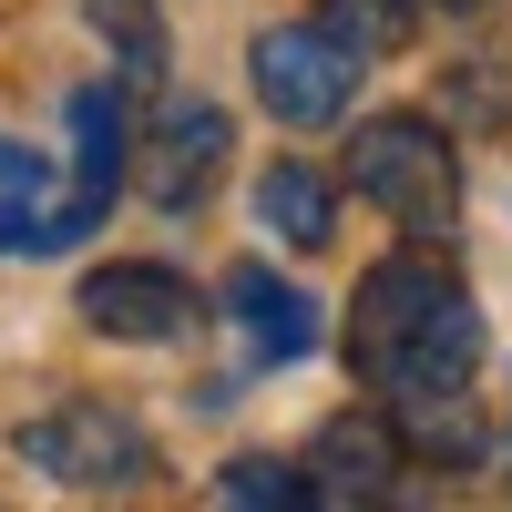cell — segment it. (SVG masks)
<instances>
[{"mask_svg":"<svg viewBox=\"0 0 512 512\" xmlns=\"http://www.w3.org/2000/svg\"><path fill=\"white\" fill-rule=\"evenodd\" d=\"M256 93H267L277 123H338L359 93V52H338L318 21H287L256 41Z\"/></svg>","mask_w":512,"mask_h":512,"instance_id":"277c9868","label":"cell"},{"mask_svg":"<svg viewBox=\"0 0 512 512\" xmlns=\"http://www.w3.org/2000/svg\"><path fill=\"white\" fill-rule=\"evenodd\" d=\"M226 308H236V328L256 338V359H308V349H318V308H308L287 277H267V267H236V277H226Z\"/></svg>","mask_w":512,"mask_h":512,"instance_id":"ba28073f","label":"cell"},{"mask_svg":"<svg viewBox=\"0 0 512 512\" xmlns=\"http://www.w3.org/2000/svg\"><path fill=\"white\" fill-rule=\"evenodd\" d=\"M451 11H482V0H451Z\"/></svg>","mask_w":512,"mask_h":512,"instance_id":"4fadbf2b","label":"cell"},{"mask_svg":"<svg viewBox=\"0 0 512 512\" xmlns=\"http://www.w3.org/2000/svg\"><path fill=\"white\" fill-rule=\"evenodd\" d=\"M256 216H267L287 246H328V226H338V185L318 175V164H267V175H256Z\"/></svg>","mask_w":512,"mask_h":512,"instance_id":"9c48e42d","label":"cell"},{"mask_svg":"<svg viewBox=\"0 0 512 512\" xmlns=\"http://www.w3.org/2000/svg\"><path fill=\"white\" fill-rule=\"evenodd\" d=\"M82 328H103V338H185L195 328V287L175 267H144V256H123V267H93L82 277Z\"/></svg>","mask_w":512,"mask_h":512,"instance_id":"5b68a950","label":"cell"},{"mask_svg":"<svg viewBox=\"0 0 512 512\" xmlns=\"http://www.w3.org/2000/svg\"><path fill=\"white\" fill-rule=\"evenodd\" d=\"M82 21L113 41V62L134 82H164V11L154 0H82Z\"/></svg>","mask_w":512,"mask_h":512,"instance_id":"30bf717a","label":"cell"},{"mask_svg":"<svg viewBox=\"0 0 512 512\" xmlns=\"http://www.w3.org/2000/svg\"><path fill=\"white\" fill-rule=\"evenodd\" d=\"M349 185H359L390 226H410V236H441V226L461 216L451 144H441V123H420V113H379V123H359V144H349Z\"/></svg>","mask_w":512,"mask_h":512,"instance_id":"7a4b0ae2","label":"cell"},{"mask_svg":"<svg viewBox=\"0 0 512 512\" xmlns=\"http://www.w3.org/2000/svg\"><path fill=\"white\" fill-rule=\"evenodd\" d=\"M216 164H226V113L216 103H175L154 123V154H144V195L164 205V216H185V205L216 185Z\"/></svg>","mask_w":512,"mask_h":512,"instance_id":"52a82bcc","label":"cell"},{"mask_svg":"<svg viewBox=\"0 0 512 512\" xmlns=\"http://www.w3.org/2000/svg\"><path fill=\"white\" fill-rule=\"evenodd\" d=\"M216 492H226V502H277V512H297V502H308V472H287V461H226Z\"/></svg>","mask_w":512,"mask_h":512,"instance_id":"7c38bea8","label":"cell"},{"mask_svg":"<svg viewBox=\"0 0 512 512\" xmlns=\"http://www.w3.org/2000/svg\"><path fill=\"white\" fill-rule=\"evenodd\" d=\"M21 461L52 472L62 492H134L154 472V441H144V420H123L103 400H62V410L21 420Z\"/></svg>","mask_w":512,"mask_h":512,"instance_id":"3957f363","label":"cell"},{"mask_svg":"<svg viewBox=\"0 0 512 512\" xmlns=\"http://www.w3.org/2000/svg\"><path fill=\"white\" fill-rule=\"evenodd\" d=\"M410 21H420V0H328V11H318V31L338 41V52H359V62L400 52Z\"/></svg>","mask_w":512,"mask_h":512,"instance_id":"8fae6325","label":"cell"},{"mask_svg":"<svg viewBox=\"0 0 512 512\" xmlns=\"http://www.w3.org/2000/svg\"><path fill=\"white\" fill-rule=\"evenodd\" d=\"M349 369L369 390L410 400H461L482 369V308L441 256H390L359 277V318H349Z\"/></svg>","mask_w":512,"mask_h":512,"instance_id":"6da1fadb","label":"cell"},{"mask_svg":"<svg viewBox=\"0 0 512 512\" xmlns=\"http://www.w3.org/2000/svg\"><path fill=\"white\" fill-rule=\"evenodd\" d=\"M400 431L379 410H338L328 431H318V451H308V502H390L400 492Z\"/></svg>","mask_w":512,"mask_h":512,"instance_id":"8992f818","label":"cell"}]
</instances>
